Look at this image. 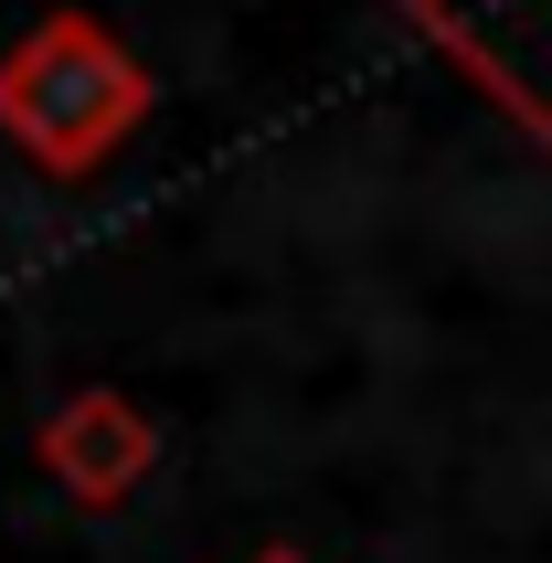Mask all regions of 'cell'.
Instances as JSON below:
<instances>
[{
  "label": "cell",
  "instance_id": "obj_2",
  "mask_svg": "<svg viewBox=\"0 0 552 563\" xmlns=\"http://www.w3.org/2000/svg\"><path fill=\"white\" fill-rule=\"evenodd\" d=\"M32 457L54 468V489L75 510H118L139 478L159 468V426L139 394H118V383H86V394H64L43 426H32Z\"/></svg>",
  "mask_w": 552,
  "mask_h": 563
},
{
  "label": "cell",
  "instance_id": "obj_1",
  "mask_svg": "<svg viewBox=\"0 0 552 563\" xmlns=\"http://www.w3.org/2000/svg\"><path fill=\"white\" fill-rule=\"evenodd\" d=\"M159 107V75L128 54V32L96 11H43V22L0 54V139L43 170V181H86L139 139Z\"/></svg>",
  "mask_w": 552,
  "mask_h": 563
},
{
  "label": "cell",
  "instance_id": "obj_3",
  "mask_svg": "<svg viewBox=\"0 0 552 563\" xmlns=\"http://www.w3.org/2000/svg\"><path fill=\"white\" fill-rule=\"evenodd\" d=\"M245 563H319V553H298V542H266V553H245Z\"/></svg>",
  "mask_w": 552,
  "mask_h": 563
}]
</instances>
